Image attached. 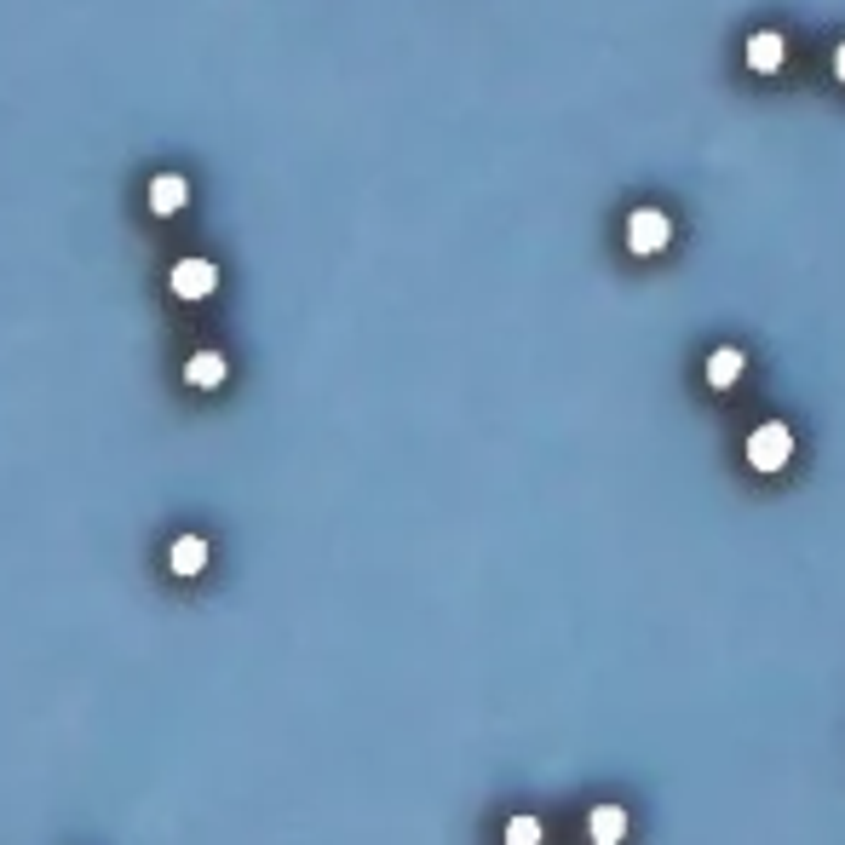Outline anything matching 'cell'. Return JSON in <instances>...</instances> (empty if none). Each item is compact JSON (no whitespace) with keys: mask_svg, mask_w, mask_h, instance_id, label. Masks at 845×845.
<instances>
[{"mask_svg":"<svg viewBox=\"0 0 845 845\" xmlns=\"http://www.w3.org/2000/svg\"><path fill=\"white\" fill-rule=\"evenodd\" d=\"M788 460H793V426L788 420H765V426L748 431V467L754 472L771 478V472L788 467Z\"/></svg>","mask_w":845,"mask_h":845,"instance_id":"cell-1","label":"cell"},{"mask_svg":"<svg viewBox=\"0 0 845 845\" xmlns=\"http://www.w3.org/2000/svg\"><path fill=\"white\" fill-rule=\"evenodd\" d=\"M668 242H673V219L668 213H661V208H633V219H627V253L656 260Z\"/></svg>","mask_w":845,"mask_h":845,"instance_id":"cell-2","label":"cell"},{"mask_svg":"<svg viewBox=\"0 0 845 845\" xmlns=\"http://www.w3.org/2000/svg\"><path fill=\"white\" fill-rule=\"evenodd\" d=\"M167 288H173V299H208L213 288H219V265L213 260H173V271H167Z\"/></svg>","mask_w":845,"mask_h":845,"instance_id":"cell-3","label":"cell"},{"mask_svg":"<svg viewBox=\"0 0 845 845\" xmlns=\"http://www.w3.org/2000/svg\"><path fill=\"white\" fill-rule=\"evenodd\" d=\"M167 570L178 581H196L201 570H208V541L201 535H173V547H167Z\"/></svg>","mask_w":845,"mask_h":845,"instance_id":"cell-4","label":"cell"},{"mask_svg":"<svg viewBox=\"0 0 845 845\" xmlns=\"http://www.w3.org/2000/svg\"><path fill=\"white\" fill-rule=\"evenodd\" d=\"M782 64H788V41L777 30H754L748 35V69L754 75H777Z\"/></svg>","mask_w":845,"mask_h":845,"instance_id":"cell-5","label":"cell"},{"mask_svg":"<svg viewBox=\"0 0 845 845\" xmlns=\"http://www.w3.org/2000/svg\"><path fill=\"white\" fill-rule=\"evenodd\" d=\"M185 201H190V185L178 173H156V178H150V213H156V219H173Z\"/></svg>","mask_w":845,"mask_h":845,"instance_id":"cell-6","label":"cell"},{"mask_svg":"<svg viewBox=\"0 0 845 845\" xmlns=\"http://www.w3.org/2000/svg\"><path fill=\"white\" fill-rule=\"evenodd\" d=\"M586 834H593V845H622L627 839V811L616 800L593 805V816H586Z\"/></svg>","mask_w":845,"mask_h":845,"instance_id":"cell-7","label":"cell"},{"mask_svg":"<svg viewBox=\"0 0 845 845\" xmlns=\"http://www.w3.org/2000/svg\"><path fill=\"white\" fill-rule=\"evenodd\" d=\"M742 374H748V351H736V345H720V351L707 356V386H713V392L736 386Z\"/></svg>","mask_w":845,"mask_h":845,"instance_id":"cell-8","label":"cell"},{"mask_svg":"<svg viewBox=\"0 0 845 845\" xmlns=\"http://www.w3.org/2000/svg\"><path fill=\"white\" fill-rule=\"evenodd\" d=\"M224 374H230L224 351H196L190 363H185V380H190L196 392H213V386H224Z\"/></svg>","mask_w":845,"mask_h":845,"instance_id":"cell-9","label":"cell"},{"mask_svg":"<svg viewBox=\"0 0 845 845\" xmlns=\"http://www.w3.org/2000/svg\"><path fill=\"white\" fill-rule=\"evenodd\" d=\"M506 845H541V816L518 811V816L506 823Z\"/></svg>","mask_w":845,"mask_h":845,"instance_id":"cell-10","label":"cell"},{"mask_svg":"<svg viewBox=\"0 0 845 845\" xmlns=\"http://www.w3.org/2000/svg\"><path fill=\"white\" fill-rule=\"evenodd\" d=\"M834 75H839V81H845V41L834 46Z\"/></svg>","mask_w":845,"mask_h":845,"instance_id":"cell-11","label":"cell"}]
</instances>
